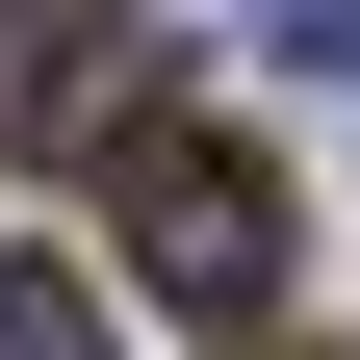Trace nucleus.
Returning <instances> with one entry per match:
<instances>
[{
  "label": "nucleus",
  "instance_id": "obj_1",
  "mask_svg": "<svg viewBox=\"0 0 360 360\" xmlns=\"http://www.w3.org/2000/svg\"><path fill=\"white\" fill-rule=\"evenodd\" d=\"M129 257H155L180 309L257 335V309H283V180H257L232 129H129Z\"/></svg>",
  "mask_w": 360,
  "mask_h": 360
},
{
  "label": "nucleus",
  "instance_id": "obj_2",
  "mask_svg": "<svg viewBox=\"0 0 360 360\" xmlns=\"http://www.w3.org/2000/svg\"><path fill=\"white\" fill-rule=\"evenodd\" d=\"M0 129L26 155H129L155 129V0H0Z\"/></svg>",
  "mask_w": 360,
  "mask_h": 360
},
{
  "label": "nucleus",
  "instance_id": "obj_3",
  "mask_svg": "<svg viewBox=\"0 0 360 360\" xmlns=\"http://www.w3.org/2000/svg\"><path fill=\"white\" fill-rule=\"evenodd\" d=\"M0 360H129V335H103V283H77V257H0Z\"/></svg>",
  "mask_w": 360,
  "mask_h": 360
},
{
  "label": "nucleus",
  "instance_id": "obj_4",
  "mask_svg": "<svg viewBox=\"0 0 360 360\" xmlns=\"http://www.w3.org/2000/svg\"><path fill=\"white\" fill-rule=\"evenodd\" d=\"M257 52H309V77H360V0H257Z\"/></svg>",
  "mask_w": 360,
  "mask_h": 360
}]
</instances>
